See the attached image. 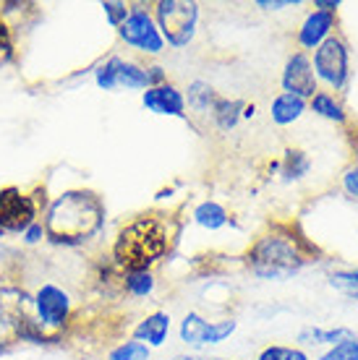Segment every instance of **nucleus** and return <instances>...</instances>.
Segmentation results:
<instances>
[{
	"mask_svg": "<svg viewBox=\"0 0 358 360\" xmlns=\"http://www.w3.org/2000/svg\"><path fill=\"white\" fill-rule=\"evenodd\" d=\"M168 251V233L165 225L154 217H139L125 225L116 238L113 259L125 271H149Z\"/></svg>",
	"mask_w": 358,
	"mask_h": 360,
	"instance_id": "f03ea898",
	"label": "nucleus"
},
{
	"mask_svg": "<svg viewBox=\"0 0 358 360\" xmlns=\"http://www.w3.org/2000/svg\"><path fill=\"white\" fill-rule=\"evenodd\" d=\"M37 222L35 198L16 186L0 191V238L24 235Z\"/></svg>",
	"mask_w": 358,
	"mask_h": 360,
	"instance_id": "39448f33",
	"label": "nucleus"
},
{
	"mask_svg": "<svg viewBox=\"0 0 358 360\" xmlns=\"http://www.w3.org/2000/svg\"><path fill=\"white\" fill-rule=\"evenodd\" d=\"M110 360H149V347L139 340L118 345L116 350L110 352Z\"/></svg>",
	"mask_w": 358,
	"mask_h": 360,
	"instance_id": "b1692460",
	"label": "nucleus"
},
{
	"mask_svg": "<svg viewBox=\"0 0 358 360\" xmlns=\"http://www.w3.org/2000/svg\"><path fill=\"white\" fill-rule=\"evenodd\" d=\"M311 162H309V157H306L301 149H288L285 157H283V165H280V170L285 175V180H298L304 178L306 172H309Z\"/></svg>",
	"mask_w": 358,
	"mask_h": 360,
	"instance_id": "412c9836",
	"label": "nucleus"
},
{
	"mask_svg": "<svg viewBox=\"0 0 358 360\" xmlns=\"http://www.w3.org/2000/svg\"><path fill=\"white\" fill-rule=\"evenodd\" d=\"M105 207L92 191H68L50 204L45 214V235L53 243L79 245L99 233Z\"/></svg>",
	"mask_w": 358,
	"mask_h": 360,
	"instance_id": "f257e3e1",
	"label": "nucleus"
},
{
	"mask_svg": "<svg viewBox=\"0 0 358 360\" xmlns=\"http://www.w3.org/2000/svg\"><path fill=\"white\" fill-rule=\"evenodd\" d=\"M285 358V347H280V345H272L267 350H261V355L257 360H283Z\"/></svg>",
	"mask_w": 358,
	"mask_h": 360,
	"instance_id": "c85d7f7f",
	"label": "nucleus"
},
{
	"mask_svg": "<svg viewBox=\"0 0 358 360\" xmlns=\"http://www.w3.org/2000/svg\"><path fill=\"white\" fill-rule=\"evenodd\" d=\"M194 219L197 225H202L204 230H220L223 225H228V212L225 207H220L217 201H202L194 209Z\"/></svg>",
	"mask_w": 358,
	"mask_h": 360,
	"instance_id": "f3484780",
	"label": "nucleus"
},
{
	"mask_svg": "<svg viewBox=\"0 0 358 360\" xmlns=\"http://www.w3.org/2000/svg\"><path fill=\"white\" fill-rule=\"evenodd\" d=\"M304 112H306V99L296 97V94H285V91H283V94L272 102V120H275L278 126L296 123Z\"/></svg>",
	"mask_w": 358,
	"mask_h": 360,
	"instance_id": "2eb2a0df",
	"label": "nucleus"
},
{
	"mask_svg": "<svg viewBox=\"0 0 358 360\" xmlns=\"http://www.w3.org/2000/svg\"><path fill=\"white\" fill-rule=\"evenodd\" d=\"M144 108L154 112V115H173L183 117L186 115V97L180 94L173 84H162V86H149L142 94Z\"/></svg>",
	"mask_w": 358,
	"mask_h": 360,
	"instance_id": "f8f14e48",
	"label": "nucleus"
},
{
	"mask_svg": "<svg viewBox=\"0 0 358 360\" xmlns=\"http://www.w3.org/2000/svg\"><path fill=\"white\" fill-rule=\"evenodd\" d=\"M283 89L285 94H296L301 99L316 94V76H314V65L306 53H296L288 58L285 71H283Z\"/></svg>",
	"mask_w": 358,
	"mask_h": 360,
	"instance_id": "9b49d317",
	"label": "nucleus"
},
{
	"mask_svg": "<svg viewBox=\"0 0 358 360\" xmlns=\"http://www.w3.org/2000/svg\"><path fill=\"white\" fill-rule=\"evenodd\" d=\"M306 264L298 248V238L285 233H269L259 238L249 251L251 271L261 279H288L298 274Z\"/></svg>",
	"mask_w": 358,
	"mask_h": 360,
	"instance_id": "7ed1b4c3",
	"label": "nucleus"
},
{
	"mask_svg": "<svg viewBox=\"0 0 358 360\" xmlns=\"http://www.w3.org/2000/svg\"><path fill=\"white\" fill-rule=\"evenodd\" d=\"M168 332H171V316L165 314V311H157V314L147 316L142 324L136 326L134 340L144 342L147 347H149V345H152V347H160V345L168 340Z\"/></svg>",
	"mask_w": 358,
	"mask_h": 360,
	"instance_id": "4468645a",
	"label": "nucleus"
},
{
	"mask_svg": "<svg viewBox=\"0 0 358 360\" xmlns=\"http://www.w3.org/2000/svg\"><path fill=\"white\" fill-rule=\"evenodd\" d=\"M42 235H45V227H42V222H35V225L24 233V240H27V243H37V240H42Z\"/></svg>",
	"mask_w": 358,
	"mask_h": 360,
	"instance_id": "c756f323",
	"label": "nucleus"
},
{
	"mask_svg": "<svg viewBox=\"0 0 358 360\" xmlns=\"http://www.w3.org/2000/svg\"><path fill=\"white\" fill-rule=\"evenodd\" d=\"M356 334L350 332V329H345V326H338V329H319V326H306V329H301V334H298V342L304 345H330V347H335V345L345 342V340H353Z\"/></svg>",
	"mask_w": 358,
	"mask_h": 360,
	"instance_id": "dca6fc26",
	"label": "nucleus"
},
{
	"mask_svg": "<svg viewBox=\"0 0 358 360\" xmlns=\"http://www.w3.org/2000/svg\"><path fill=\"white\" fill-rule=\"evenodd\" d=\"M118 34H121V39H123L125 45H131V47H136V50L149 53V55L162 53V47H165V39H162L160 29L154 24V18L144 8L131 11L128 18L118 27Z\"/></svg>",
	"mask_w": 358,
	"mask_h": 360,
	"instance_id": "6e6552de",
	"label": "nucleus"
},
{
	"mask_svg": "<svg viewBox=\"0 0 358 360\" xmlns=\"http://www.w3.org/2000/svg\"><path fill=\"white\" fill-rule=\"evenodd\" d=\"M233 319H223V321H206L199 314H186L180 321V340L188 347H206V345H220L235 332Z\"/></svg>",
	"mask_w": 358,
	"mask_h": 360,
	"instance_id": "1a4fd4ad",
	"label": "nucleus"
},
{
	"mask_svg": "<svg viewBox=\"0 0 358 360\" xmlns=\"http://www.w3.org/2000/svg\"><path fill=\"white\" fill-rule=\"evenodd\" d=\"M102 8H105V16H108V21L113 27H121L125 18H128V13H131V8H128L125 3H118V0L102 3Z\"/></svg>",
	"mask_w": 358,
	"mask_h": 360,
	"instance_id": "bb28decb",
	"label": "nucleus"
},
{
	"mask_svg": "<svg viewBox=\"0 0 358 360\" xmlns=\"http://www.w3.org/2000/svg\"><path fill=\"white\" fill-rule=\"evenodd\" d=\"M241 112H243L241 99H220L217 97L215 108H212V117H215V123L223 128V131H230V128L238 123Z\"/></svg>",
	"mask_w": 358,
	"mask_h": 360,
	"instance_id": "a211bd4d",
	"label": "nucleus"
},
{
	"mask_svg": "<svg viewBox=\"0 0 358 360\" xmlns=\"http://www.w3.org/2000/svg\"><path fill=\"white\" fill-rule=\"evenodd\" d=\"M35 308L42 329H58L71 316V295L58 285H42L35 295Z\"/></svg>",
	"mask_w": 358,
	"mask_h": 360,
	"instance_id": "9d476101",
	"label": "nucleus"
},
{
	"mask_svg": "<svg viewBox=\"0 0 358 360\" xmlns=\"http://www.w3.org/2000/svg\"><path fill=\"white\" fill-rule=\"evenodd\" d=\"M154 24L160 29L162 39H168V45L186 47L197 34L199 6L197 3H186V0H160Z\"/></svg>",
	"mask_w": 358,
	"mask_h": 360,
	"instance_id": "20e7f679",
	"label": "nucleus"
},
{
	"mask_svg": "<svg viewBox=\"0 0 358 360\" xmlns=\"http://www.w3.org/2000/svg\"><path fill=\"white\" fill-rule=\"evenodd\" d=\"M335 29V13H324V11H314L304 21V27L298 32V45L306 50H316L327 37H332Z\"/></svg>",
	"mask_w": 358,
	"mask_h": 360,
	"instance_id": "ddd939ff",
	"label": "nucleus"
},
{
	"mask_svg": "<svg viewBox=\"0 0 358 360\" xmlns=\"http://www.w3.org/2000/svg\"><path fill=\"white\" fill-rule=\"evenodd\" d=\"M13 60V37H11L8 24L0 18V68Z\"/></svg>",
	"mask_w": 358,
	"mask_h": 360,
	"instance_id": "a878e982",
	"label": "nucleus"
},
{
	"mask_svg": "<svg viewBox=\"0 0 358 360\" xmlns=\"http://www.w3.org/2000/svg\"><path fill=\"white\" fill-rule=\"evenodd\" d=\"M330 288L338 292L358 300V269H345V271H332L330 274Z\"/></svg>",
	"mask_w": 358,
	"mask_h": 360,
	"instance_id": "5701e85b",
	"label": "nucleus"
},
{
	"mask_svg": "<svg viewBox=\"0 0 358 360\" xmlns=\"http://www.w3.org/2000/svg\"><path fill=\"white\" fill-rule=\"evenodd\" d=\"M311 110L316 115L327 117V120H335V123H345V110L338 99L327 94V91H316L311 97Z\"/></svg>",
	"mask_w": 358,
	"mask_h": 360,
	"instance_id": "aec40b11",
	"label": "nucleus"
},
{
	"mask_svg": "<svg viewBox=\"0 0 358 360\" xmlns=\"http://www.w3.org/2000/svg\"><path fill=\"white\" fill-rule=\"evenodd\" d=\"M125 290L134 297H147L154 290L152 271H125Z\"/></svg>",
	"mask_w": 358,
	"mask_h": 360,
	"instance_id": "4be33fe9",
	"label": "nucleus"
},
{
	"mask_svg": "<svg viewBox=\"0 0 358 360\" xmlns=\"http://www.w3.org/2000/svg\"><path fill=\"white\" fill-rule=\"evenodd\" d=\"M314 6H316L319 11H324V13H335V11L340 8V3H338V0H316Z\"/></svg>",
	"mask_w": 358,
	"mask_h": 360,
	"instance_id": "2f4dec72",
	"label": "nucleus"
},
{
	"mask_svg": "<svg viewBox=\"0 0 358 360\" xmlns=\"http://www.w3.org/2000/svg\"><path fill=\"white\" fill-rule=\"evenodd\" d=\"M356 160H358V139H356Z\"/></svg>",
	"mask_w": 358,
	"mask_h": 360,
	"instance_id": "f704fd0d",
	"label": "nucleus"
},
{
	"mask_svg": "<svg viewBox=\"0 0 358 360\" xmlns=\"http://www.w3.org/2000/svg\"><path fill=\"white\" fill-rule=\"evenodd\" d=\"M97 86L105 91L113 89H149V73L147 68L134 60H123V58H110L94 71Z\"/></svg>",
	"mask_w": 358,
	"mask_h": 360,
	"instance_id": "0eeeda50",
	"label": "nucleus"
},
{
	"mask_svg": "<svg viewBox=\"0 0 358 360\" xmlns=\"http://www.w3.org/2000/svg\"><path fill=\"white\" fill-rule=\"evenodd\" d=\"M283 360H309L304 350H298V347H285V358Z\"/></svg>",
	"mask_w": 358,
	"mask_h": 360,
	"instance_id": "473e14b6",
	"label": "nucleus"
},
{
	"mask_svg": "<svg viewBox=\"0 0 358 360\" xmlns=\"http://www.w3.org/2000/svg\"><path fill=\"white\" fill-rule=\"evenodd\" d=\"M316 360H358V340L353 337V340L335 345V347H330V350L324 352V355H319Z\"/></svg>",
	"mask_w": 358,
	"mask_h": 360,
	"instance_id": "393cba45",
	"label": "nucleus"
},
{
	"mask_svg": "<svg viewBox=\"0 0 358 360\" xmlns=\"http://www.w3.org/2000/svg\"><path fill=\"white\" fill-rule=\"evenodd\" d=\"M173 360H220V358H194V355H175Z\"/></svg>",
	"mask_w": 358,
	"mask_h": 360,
	"instance_id": "72a5a7b5",
	"label": "nucleus"
},
{
	"mask_svg": "<svg viewBox=\"0 0 358 360\" xmlns=\"http://www.w3.org/2000/svg\"><path fill=\"white\" fill-rule=\"evenodd\" d=\"M314 76L327 82L332 89H345L348 84V47L338 37H327L314 53Z\"/></svg>",
	"mask_w": 358,
	"mask_h": 360,
	"instance_id": "423d86ee",
	"label": "nucleus"
},
{
	"mask_svg": "<svg viewBox=\"0 0 358 360\" xmlns=\"http://www.w3.org/2000/svg\"><path fill=\"white\" fill-rule=\"evenodd\" d=\"M217 102L215 89L206 82H194L188 86V108L197 110V112H212Z\"/></svg>",
	"mask_w": 358,
	"mask_h": 360,
	"instance_id": "6ab92c4d",
	"label": "nucleus"
},
{
	"mask_svg": "<svg viewBox=\"0 0 358 360\" xmlns=\"http://www.w3.org/2000/svg\"><path fill=\"white\" fill-rule=\"evenodd\" d=\"M342 188L348 191L350 196H358V165L342 175Z\"/></svg>",
	"mask_w": 358,
	"mask_h": 360,
	"instance_id": "cd10ccee",
	"label": "nucleus"
},
{
	"mask_svg": "<svg viewBox=\"0 0 358 360\" xmlns=\"http://www.w3.org/2000/svg\"><path fill=\"white\" fill-rule=\"evenodd\" d=\"M257 6L264 8V11H280V8H290V6H293V0H275V3H269V0H259Z\"/></svg>",
	"mask_w": 358,
	"mask_h": 360,
	"instance_id": "7c9ffc66",
	"label": "nucleus"
}]
</instances>
